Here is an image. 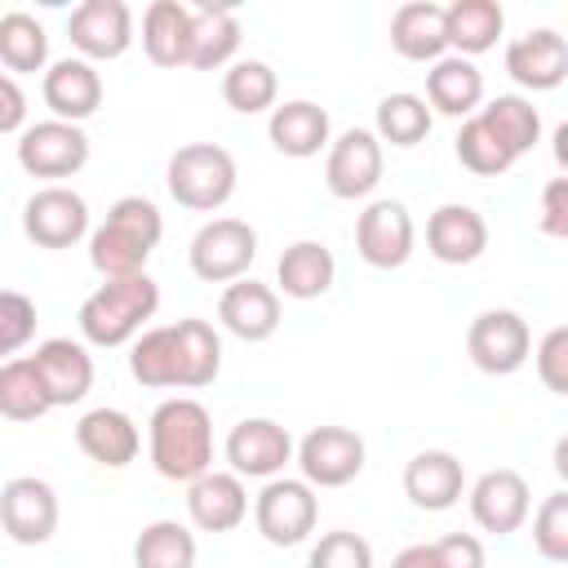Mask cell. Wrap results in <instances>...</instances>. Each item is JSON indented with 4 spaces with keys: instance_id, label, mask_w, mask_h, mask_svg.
<instances>
[{
    "instance_id": "obj_1",
    "label": "cell",
    "mask_w": 568,
    "mask_h": 568,
    "mask_svg": "<svg viewBox=\"0 0 568 568\" xmlns=\"http://www.w3.org/2000/svg\"><path fill=\"white\" fill-rule=\"evenodd\" d=\"M146 453L155 475L191 484L213 470V417L200 399H164L146 422Z\"/></svg>"
},
{
    "instance_id": "obj_2",
    "label": "cell",
    "mask_w": 568,
    "mask_h": 568,
    "mask_svg": "<svg viewBox=\"0 0 568 568\" xmlns=\"http://www.w3.org/2000/svg\"><path fill=\"white\" fill-rule=\"evenodd\" d=\"M164 235V217L146 195H120L106 209V222L89 235V266L102 280H129L146 271V257L155 253Z\"/></svg>"
},
{
    "instance_id": "obj_3",
    "label": "cell",
    "mask_w": 568,
    "mask_h": 568,
    "mask_svg": "<svg viewBox=\"0 0 568 568\" xmlns=\"http://www.w3.org/2000/svg\"><path fill=\"white\" fill-rule=\"evenodd\" d=\"M160 311V284L142 271L129 280H102L80 302V333L89 346H124L142 333V324Z\"/></svg>"
},
{
    "instance_id": "obj_4",
    "label": "cell",
    "mask_w": 568,
    "mask_h": 568,
    "mask_svg": "<svg viewBox=\"0 0 568 568\" xmlns=\"http://www.w3.org/2000/svg\"><path fill=\"white\" fill-rule=\"evenodd\" d=\"M235 160L217 142H186L169 155V195L191 213H217L235 195Z\"/></svg>"
},
{
    "instance_id": "obj_5",
    "label": "cell",
    "mask_w": 568,
    "mask_h": 568,
    "mask_svg": "<svg viewBox=\"0 0 568 568\" xmlns=\"http://www.w3.org/2000/svg\"><path fill=\"white\" fill-rule=\"evenodd\" d=\"M191 271L204 284H235L248 275L257 257V231L240 217H213L191 235Z\"/></svg>"
},
{
    "instance_id": "obj_6",
    "label": "cell",
    "mask_w": 568,
    "mask_h": 568,
    "mask_svg": "<svg viewBox=\"0 0 568 568\" xmlns=\"http://www.w3.org/2000/svg\"><path fill=\"white\" fill-rule=\"evenodd\" d=\"M466 355L479 373L488 377H510L528 364L532 355V333H528V320L519 311H506V306H493V311H479L466 328Z\"/></svg>"
},
{
    "instance_id": "obj_7",
    "label": "cell",
    "mask_w": 568,
    "mask_h": 568,
    "mask_svg": "<svg viewBox=\"0 0 568 568\" xmlns=\"http://www.w3.org/2000/svg\"><path fill=\"white\" fill-rule=\"evenodd\" d=\"M320 519V497L306 479H266L257 501H253V524L262 532V541L271 546H297L315 532Z\"/></svg>"
},
{
    "instance_id": "obj_8",
    "label": "cell",
    "mask_w": 568,
    "mask_h": 568,
    "mask_svg": "<svg viewBox=\"0 0 568 568\" xmlns=\"http://www.w3.org/2000/svg\"><path fill=\"white\" fill-rule=\"evenodd\" d=\"M297 470L311 488H346L364 470V439L351 426H315L293 444Z\"/></svg>"
},
{
    "instance_id": "obj_9",
    "label": "cell",
    "mask_w": 568,
    "mask_h": 568,
    "mask_svg": "<svg viewBox=\"0 0 568 568\" xmlns=\"http://www.w3.org/2000/svg\"><path fill=\"white\" fill-rule=\"evenodd\" d=\"M18 164H22V173L49 178L58 186V178H75L89 164V133L67 120L27 124L18 138Z\"/></svg>"
},
{
    "instance_id": "obj_10",
    "label": "cell",
    "mask_w": 568,
    "mask_h": 568,
    "mask_svg": "<svg viewBox=\"0 0 568 568\" xmlns=\"http://www.w3.org/2000/svg\"><path fill=\"white\" fill-rule=\"evenodd\" d=\"M22 235L36 248H71L89 235V204L71 186H40L22 204Z\"/></svg>"
},
{
    "instance_id": "obj_11",
    "label": "cell",
    "mask_w": 568,
    "mask_h": 568,
    "mask_svg": "<svg viewBox=\"0 0 568 568\" xmlns=\"http://www.w3.org/2000/svg\"><path fill=\"white\" fill-rule=\"evenodd\" d=\"M413 213L404 200H373L355 217V253L377 271H399L413 257Z\"/></svg>"
},
{
    "instance_id": "obj_12",
    "label": "cell",
    "mask_w": 568,
    "mask_h": 568,
    "mask_svg": "<svg viewBox=\"0 0 568 568\" xmlns=\"http://www.w3.org/2000/svg\"><path fill=\"white\" fill-rule=\"evenodd\" d=\"M222 453L231 462V475H240V479H275L293 462V435H288V426H280L271 417H244V422L231 426Z\"/></svg>"
},
{
    "instance_id": "obj_13",
    "label": "cell",
    "mask_w": 568,
    "mask_h": 568,
    "mask_svg": "<svg viewBox=\"0 0 568 568\" xmlns=\"http://www.w3.org/2000/svg\"><path fill=\"white\" fill-rule=\"evenodd\" d=\"M67 36L84 62L124 58L133 44V9L124 0H84L71 9Z\"/></svg>"
},
{
    "instance_id": "obj_14",
    "label": "cell",
    "mask_w": 568,
    "mask_h": 568,
    "mask_svg": "<svg viewBox=\"0 0 568 568\" xmlns=\"http://www.w3.org/2000/svg\"><path fill=\"white\" fill-rule=\"evenodd\" d=\"M0 528L18 546H44L58 528V493L36 475H13L0 488Z\"/></svg>"
},
{
    "instance_id": "obj_15",
    "label": "cell",
    "mask_w": 568,
    "mask_h": 568,
    "mask_svg": "<svg viewBox=\"0 0 568 568\" xmlns=\"http://www.w3.org/2000/svg\"><path fill=\"white\" fill-rule=\"evenodd\" d=\"M382 142L373 138V129H346L342 138L328 142V160H324V182L337 200H364L377 191L382 182Z\"/></svg>"
},
{
    "instance_id": "obj_16",
    "label": "cell",
    "mask_w": 568,
    "mask_h": 568,
    "mask_svg": "<svg viewBox=\"0 0 568 568\" xmlns=\"http://www.w3.org/2000/svg\"><path fill=\"white\" fill-rule=\"evenodd\" d=\"M466 501H470V519H475L484 532H497V537L524 528V519H528V510H532L528 479H524L519 470H510V466L484 470V475L470 484Z\"/></svg>"
},
{
    "instance_id": "obj_17",
    "label": "cell",
    "mask_w": 568,
    "mask_h": 568,
    "mask_svg": "<svg viewBox=\"0 0 568 568\" xmlns=\"http://www.w3.org/2000/svg\"><path fill=\"white\" fill-rule=\"evenodd\" d=\"M506 75L528 93H550L568 80V40L555 27L524 31L506 44Z\"/></svg>"
},
{
    "instance_id": "obj_18",
    "label": "cell",
    "mask_w": 568,
    "mask_h": 568,
    "mask_svg": "<svg viewBox=\"0 0 568 568\" xmlns=\"http://www.w3.org/2000/svg\"><path fill=\"white\" fill-rule=\"evenodd\" d=\"M31 364L40 373V386H44V395H49L53 408L80 404L89 395V386H93V355L80 342H71V337L40 342L36 355H31Z\"/></svg>"
},
{
    "instance_id": "obj_19",
    "label": "cell",
    "mask_w": 568,
    "mask_h": 568,
    "mask_svg": "<svg viewBox=\"0 0 568 568\" xmlns=\"http://www.w3.org/2000/svg\"><path fill=\"white\" fill-rule=\"evenodd\" d=\"M186 515L200 532H231L248 515V488L231 470H204L186 484Z\"/></svg>"
},
{
    "instance_id": "obj_20",
    "label": "cell",
    "mask_w": 568,
    "mask_h": 568,
    "mask_svg": "<svg viewBox=\"0 0 568 568\" xmlns=\"http://www.w3.org/2000/svg\"><path fill=\"white\" fill-rule=\"evenodd\" d=\"M40 93H44V106L53 111V120L80 124L102 106V75L84 58H58L44 71Z\"/></svg>"
},
{
    "instance_id": "obj_21",
    "label": "cell",
    "mask_w": 568,
    "mask_h": 568,
    "mask_svg": "<svg viewBox=\"0 0 568 568\" xmlns=\"http://www.w3.org/2000/svg\"><path fill=\"white\" fill-rule=\"evenodd\" d=\"M466 493V470L448 448H422L404 466V497L417 510H448Z\"/></svg>"
},
{
    "instance_id": "obj_22",
    "label": "cell",
    "mask_w": 568,
    "mask_h": 568,
    "mask_svg": "<svg viewBox=\"0 0 568 568\" xmlns=\"http://www.w3.org/2000/svg\"><path fill=\"white\" fill-rule=\"evenodd\" d=\"M426 248L444 266H466L488 248V222L470 204H439L426 217Z\"/></svg>"
},
{
    "instance_id": "obj_23",
    "label": "cell",
    "mask_w": 568,
    "mask_h": 568,
    "mask_svg": "<svg viewBox=\"0 0 568 568\" xmlns=\"http://www.w3.org/2000/svg\"><path fill=\"white\" fill-rule=\"evenodd\" d=\"M217 320L240 342H266L280 328V293L257 280H235L217 297Z\"/></svg>"
},
{
    "instance_id": "obj_24",
    "label": "cell",
    "mask_w": 568,
    "mask_h": 568,
    "mask_svg": "<svg viewBox=\"0 0 568 568\" xmlns=\"http://www.w3.org/2000/svg\"><path fill=\"white\" fill-rule=\"evenodd\" d=\"M333 124H328V111L311 98H293L284 106H271V120H266V138L280 155H293V160H311L320 155L333 138Z\"/></svg>"
},
{
    "instance_id": "obj_25",
    "label": "cell",
    "mask_w": 568,
    "mask_h": 568,
    "mask_svg": "<svg viewBox=\"0 0 568 568\" xmlns=\"http://www.w3.org/2000/svg\"><path fill=\"white\" fill-rule=\"evenodd\" d=\"M75 444H80V453L89 462H98L106 470H120V466H129L138 457L142 435H138L129 413H120V408H89L75 422Z\"/></svg>"
},
{
    "instance_id": "obj_26",
    "label": "cell",
    "mask_w": 568,
    "mask_h": 568,
    "mask_svg": "<svg viewBox=\"0 0 568 568\" xmlns=\"http://www.w3.org/2000/svg\"><path fill=\"white\" fill-rule=\"evenodd\" d=\"M479 102H484V75H479V67L470 58L444 53L439 62H430V71H426V106H430V115L439 111V115L462 120V115H475Z\"/></svg>"
},
{
    "instance_id": "obj_27",
    "label": "cell",
    "mask_w": 568,
    "mask_h": 568,
    "mask_svg": "<svg viewBox=\"0 0 568 568\" xmlns=\"http://www.w3.org/2000/svg\"><path fill=\"white\" fill-rule=\"evenodd\" d=\"M333 275H337V262H333V248L324 240H297L275 262V284L293 302L324 297L333 288Z\"/></svg>"
},
{
    "instance_id": "obj_28",
    "label": "cell",
    "mask_w": 568,
    "mask_h": 568,
    "mask_svg": "<svg viewBox=\"0 0 568 568\" xmlns=\"http://www.w3.org/2000/svg\"><path fill=\"white\" fill-rule=\"evenodd\" d=\"M390 49L408 62H439L448 53L444 9L430 0H408L390 13Z\"/></svg>"
},
{
    "instance_id": "obj_29",
    "label": "cell",
    "mask_w": 568,
    "mask_h": 568,
    "mask_svg": "<svg viewBox=\"0 0 568 568\" xmlns=\"http://www.w3.org/2000/svg\"><path fill=\"white\" fill-rule=\"evenodd\" d=\"M142 49L155 67H186V58H191V4L151 0L142 13Z\"/></svg>"
},
{
    "instance_id": "obj_30",
    "label": "cell",
    "mask_w": 568,
    "mask_h": 568,
    "mask_svg": "<svg viewBox=\"0 0 568 568\" xmlns=\"http://www.w3.org/2000/svg\"><path fill=\"white\" fill-rule=\"evenodd\" d=\"M235 49H240V18L226 4H191V58H186V67H195V71L231 67Z\"/></svg>"
},
{
    "instance_id": "obj_31",
    "label": "cell",
    "mask_w": 568,
    "mask_h": 568,
    "mask_svg": "<svg viewBox=\"0 0 568 568\" xmlns=\"http://www.w3.org/2000/svg\"><path fill=\"white\" fill-rule=\"evenodd\" d=\"M506 27V13L497 0H453L444 9V36H448V49L457 58H479L497 44Z\"/></svg>"
},
{
    "instance_id": "obj_32",
    "label": "cell",
    "mask_w": 568,
    "mask_h": 568,
    "mask_svg": "<svg viewBox=\"0 0 568 568\" xmlns=\"http://www.w3.org/2000/svg\"><path fill=\"white\" fill-rule=\"evenodd\" d=\"M173 342H178V386L182 390H200L213 386V377L222 373V337L209 320H178L173 324Z\"/></svg>"
},
{
    "instance_id": "obj_33",
    "label": "cell",
    "mask_w": 568,
    "mask_h": 568,
    "mask_svg": "<svg viewBox=\"0 0 568 568\" xmlns=\"http://www.w3.org/2000/svg\"><path fill=\"white\" fill-rule=\"evenodd\" d=\"M488 129H493V138L519 160V155H528L537 142H541V115H537V106H532V98H519V93H497L488 106H479L475 111Z\"/></svg>"
},
{
    "instance_id": "obj_34",
    "label": "cell",
    "mask_w": 568,
    "mask_h": 568,
    "mask_svg": "<svg viewBox=\"0 0 568 568\" xmlns=\"http://www.w3.org/2000/svg\"><path fill=\"white\" fill-rule=\"evenodd\" d=\"M275 93H280V80L275 71L262 62V58H240L222 71V102L240 115H262L275 106Z\"/></svg>"
},
{
    "instance_id": "obj_35",
    "label": "cell",
    "mask_w": 568,
    "mask_h": 568,
    "mask_svg": "<svg viewBox=\"0 0 568 568\" xmlns=\"http://www.w3.org/2000/svg\"><path fill=\"white\" fill-rule=\"evenodd\" d=\"M430 124H435V115H430L426 98H417V93H386L377 102V129H373V138L408 151V146L426 142Z\"/></svg>"
},
{
    "instance_id": "obj_36",
    "label": "cell",
    "mask_w": 568,
    "mask_h": 568,
    "mask_svg": "<svg viewBox=\"0 0 568 568\" xmlns=\"http://www.w3.org/2000/svg\"><path fill=\"white\" fill-rule=\"evenodd\" d=\"M53 404L40 386V373L31 364V355H13L0 364V417L9 422H36L44 417Z\"/></svg>"
},
{
    "instance_id": "obj_37",
    "label": "cell",
    "mask_w": 568,
    "mask_h": 568,
    "mask_svg": "<svg viewBox=\"0 0 568 568\" xmlns=\"http://www.w3.org/2000/svg\"><path fill=\"white\" fill-rule=\"evenodd\" d=\"M138 568H195V532L178 519H155L133 541Z\"/></svg>"
},
{
    "instance_id": "obj_38",
    "label": "cell",
    "mask_w": 568,
    "mask_h": 568,
    "mask_svg": "<svg viewBox=\"0 0 568 568\" xmlns=\"http://www.w3.org/2000/svg\"><path fill=\"white\" fill-rule=\"evenodd\" d=\"M129 373L151 386V390H169L178 386V342H173V324L164 328H146L133 337L129 346Z\"/></svg>"
},
{
    "instance_id": "obj_39",
    "label": "cell",
    "mask_w": 568,
    "mask_h": 568,
    "mask_svg": "<svg viewBox=\"0 0 568 568\" xmlns=\"http://www.w3.org/2000/svg\"><path fill=\"white\" fill-rule=\"evenodd\" d=\"M0 62L18 75H31V71H44L49 62V36L40 27V18L13 9L0 18Z\"/></svg>"
},
{
    "instance_id": "obj_40",
    "label": "cell",
    "mask_w": 568,
    "mask_h": 568,
    "mask_svg": "<svg viewBox=\"0 0 568 568\" xmlns=\"http://www.w3.org/2000/svg\"><path fill=\"white\" fill-rule=\"evenodd\" d=\"M453 151H457L462 169H470L475 178H501V173L515 164V155L493 138V129H488L479 115H466V120H462Z\"/></svg>"
},
{
    "instance_id": "obj_41",
    "label": "cell",
    "mask_w": 568,
    "mask_h": 568,
    "mask_svg": "<svg viewBox=\"0 0 568 568\" xmlns=\"http://www.w3.org/2000/svg\"><path fill=\"white\" fill-rule=\"evenodd\" d=\"M532 546L550 564H564L568 559V493L564 488H555L537 506V515H532Z\"/></svg>"
},
{
    "instance_id": "obj_42",
    "label": "cell",
    "mask_w": 568,
    "mask_h": 568,
    "mask_svg": "<svg viewBox=\"0 0 568 568\" xmlns=\"http://www.w3.org/2000/svg\"><path fill=\"white\" fill-rule=\"evenodd\" d=\"M306 568H373V546L351 528H333L311 546Z\"/></svg>"
},
{
    "instance_id": "obj_43",
    "label": "cell",
    "mask_w": 568,
    "mask_h": 568,
    "mask_svg": "<svg viewBox=\"0 0 568 568\" xmlns=\"http://www.w3.org/2000/svg\"><path fill=\"white\" fill-rule=\"evenodd\" d=\"M36 337V302L18 288H0V364Z\"/></svg>"
},
{
    "instance_id": "obj_44",
    "label": "cell",
    "mask_w": 568,
    "mask_h": 568,
    "mask_svg": "<svg viewBox=\"0 0 568 568\" xmlns=\"http://www.w3.org/2000/svg\"><path fill=\"white\" fill-rule=\"evenodd\" d=\"M532 364H537V377H541L546 390L568 395V328H564V324H555V328L537 342Z\"/></svg>"
},
{
    "instance_id": "obj_45",
    "label": "cell",
    "mask_w": 568,
    "mask_h": 568,
    "mask_svg": "<svg viewBox=\"0 0 568 568\" xmlns=\"http://www.w3.org/2000/svg\"><path fill=\"white\" fill-rule=\"evenodd\" d=\"M435 555H439V568H488V555H484V541L475 532H448L439 541H430Z\"/></svg>"
},
{
    "instance_id": "obj_46",
    "label": "cell",
    "mask_w": 568,
    "mask_h": 568,
    "mask_svg": "<svg viewBox=\"0 0 568 568\" xmlns=\"http://www.w3.org/2000/svg\"><path fill=\"white\" fill-rule=\"evenodd\" d=\"M541 231L550 240H568V178H550L541 186Z\"/></svg>"
},
{
    "instance_id": "obj_47",
    "label": "cell",
    "mask_w": 568,
    "mask_h": 568,
    "mask_svg": "<svg viewBox=\"0 0 568 568\" xmlns=\"http://www.w3.org/2000/svg\"><path fill=\"white\" fill-rule=\"evenodd\" d=\"M27 120V93L9 71H0V133H18Z\"/></svg>"
},
{
    "instance_id": "obj_48",
    "label": "cell",
    "mask_w": 568,
    "mask_h": 568,
    "mask_svg": "<svg viewBox=\"0 0 568 568\" xmlns=\"http://www.w3.org/2000/svg\"><path fill=\"white\" fill-rule=\"evenodd\" d=\"M390 568H439V555H435L430 541H417V546H404V550L390 559Z\"/></svg>"
},
{
    "instance_id": "obj_49",
    "label": "cell",
    "mask_w": 568,
    "mask_h": 568,
    "mask_svg": "<svg viewBox=\"0 0 568 568\" xmlns=\"http://www.w3.org/2000/svg\"><path fill=\"white\" fill-rule=\"evenodd\" d=\"M555 470H559V479H568V439L555 444Z\"/></svg>"
}]
</instances>
